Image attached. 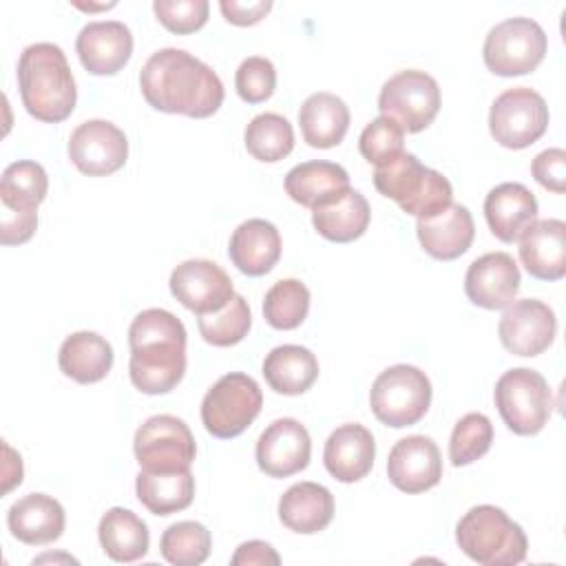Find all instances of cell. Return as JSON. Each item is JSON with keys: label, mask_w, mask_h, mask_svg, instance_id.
Returning a JSON list of instances; mask_svg holds the SVG:
<instances>
[{"label": "cell", "mask_w": 566, "mask_h": 566, "mask_svg": "<svg viewBox=\"0 0 566 566\" xmlns=\"http://www.w3.org/2000/svg\"><path fill=\"white\" fill-rule=\"evenodd\" d=\"M57 365L66 378L80 385L99 382L113 367V347L95 332H75L60 345Z\"/></svg>", "instance_id": "28"}, {"label": "cell", "mask_w": 566, "mask_h": 566, "mask_svg": "<svg viewBox=\"0 0 566 566\" xmlns=\"http://www.w3.org/2000/svg\"><path fill=\"white\" fill-rule=\"evenodd\" d=\"M484 217L489 230L502 243H513L537 221V199L524 184L504 181L489 190Z\"/></svg>", "instance_id": "21"}, {"label": "cell", "mask_w": 566, "mask_h": 566, "mask_svg": "<svg viewBox=\"0 0 566 566\" xmlns=\"http://www.w3.org/2000/svg\"><path fill=\"white\" fill-rule=\"evenodd\" d=\"M11 535L29 546L55 542L66 524L62 504L46 493H29L11 504L7 513Z\"/></svg>", "instance_id": "24"}, {"label": "cell", "mask_w": 566, "mask_h": 566, "mask_svg": "<svg viewBox=\"0 0 566 566\" xmlns=\"http://www.w3.org/2000/svg\"><path fill=\"white\" fill-rule=\"evenodd\" d=\"M248 153L265 164L281 161L294 148L292 124L279 113H261L250 119L243 133Z\"/></svg>", "instance_id": "35"}, {"label": "cell", "mask_w": 566, "mask_h": 566, "mask_svg": "<svg viewBox=\"0 0 566 566\" xmlns=\"http://www.w3.org/2000/svg\"><path fill=\"white\" fill-rule=\"evenodd\" d=\"M49 192L46 170L38 161H13L4 168L0 179L2 208L38 210Z\"/></svg>", "instance_id": "34"}, {"label": "cell", "mask_w": 566, "mask_h": 566, "mask_svg": "<svg viewBox=\"0 0 566 566\" xmlns=\"http://www.w3.org/2000/svg\"><path fill=\"white\" fill-rule=\"evenodd\" d=\"M376 458V442L367 427L358 422H347L336 427L325 440L323 462L327 473L338 482H358L363 480Z\"/></svg>", "instance_id": "20"}, {"label": "cell", "mask_w": 566, "mask_h": 566, "mask_svg": "<svg viewBox=\"0 0 566 566\" xmlns=\"http://www.w3.org/2000/svg\"><path fill=\"white\" fill-rule=\"evenodd\" d=\"M263 376L276 394L298 396L318 378V360L303 345H279L265 356Z\"/></svg>", "instance_id": "31"}, {"label": "cell", "mask_w": 566, "mask_h": 566, "mask_svg": "<svg viewBox=\"0 0 566 566\" xmlns=\"http://www.w3.org/2000/svg\"><path fill=\"white\" fill-rule=\"evenodd\" d=\"M312 440L294 418H279L256 440V464L270 478H287L310 464Z\"/></svg>", "instance_id": "16"}, {"label": "cell", "mask_w": 566, "mask_h": 566, "mask_svg": "<svg viewBox=\"0 0 566 566\" xmlns=\"http://www.w3.org/2000/svg\"><path fill=\"white\" fill-rule=\"evenodd\" d=\"M455 542L467 557L482 566L520 564L528 548L522 526L493 504L469 509L455 526Z\"/></svg>", "instance_id": "5"}, {"label": "cell", "mask_w": 566, "mask_h": 566, "mask_svg": "<svg viewBox=\"0 0 566 566\" xmlns=\"http://www.w3.org/2000/svg\"><path fill=\"white\" fill-rule=\"evenodd\" d=\"M557 332L555 312L537 298L513 301L497 323L500 343L515 356H537L553 345Z\"/></svg>", "instance_id": "15"}, {"label": "cell", "mask_w": 566, "mask_h": 566, "mask_svg": "<svg viewBox=\"0 0 566 566\" xmlns=\"http://www.w3.org/2000/svg\"><path fill=\"white\" fill-rule=\"evenodd\" d=\"M212 537L210 531L195 520L170 524L159 539L161 557L175 566H197L210 555Z\"/></svg>", "instance_id": "36"}, {"label": "cell", "mask_w": 566, "mask_h": 566, "mask_svg": "<svg viewBox=\"0 0 566 566\" xmlns=\"http://www.w3.org/2000/svg\"><path fill=\"white\" fill-rule=\"evenodd\" d=\"M38 228V212L35 210H11L2 208V230L0 241L4 245H20L27 243Z\"/></svg>", "instance_id": "44"}, {"label": "cell", "mask_w": 566, "mask_h": 566, "mask_svg": "<svg viewBox=\"0 0 566 566\" xmlns=\"http://www.w3.org/2000/svg\"><path fill=\"white\" fill-rule=\"evenodd\" d=\"M431 405V382L416 365L398 363L378 374L369 391L374 416L394 429L416 424Z\"/></svg>", "instance_id": "6"}, {"label": "cell", "mask_w": 566, "mask_h": 566, "mask_svg": "<svg viewBox=\"0 0 566 566\" xmlns=\"http://www.w3.org/2000/svg\"><path fill=\"white\" fill-rule=\"evenodd\" d=\"M520 261L539 281H559L566 274V223L535 221L520 239Z\"/></svg>", "instance_id": "23"}, {"label": "cell", "mask_w": 566, "mask_h": 566, "mask_svg": "<svg viewBox=\"0 0 566 566\" xmlns=\"http://www.w3.org/2000/svg\"><path fill=\"white\" fill-rule=\"evenodd\" d=\"M130 382L148 396L172 391L186 374V327L168 310L139 312L128 327Z\"/></svg>", "instance_id": "2"}, {"label": "cell", "mask_w": 566, "mask_h": 566, "mask_svg": "<svg viewBox=\"0 0 566 566\" xmlns=\"http://www.w3.org/2000/svg\"><path fill=\"white\" fill-rule=\"evenodd\" d=\"M69 159L80 172L104 177L126 164L128 139L113 122L86 119L69 137Z\"/></svg>", "instance_id": "13"}, {"label": "cell", "mask_w": 566, "mask_h": 566, "mask_svg": "<svg viewBox=\"0 0 566 566\" xmlns=\"http://www.w3.org/2000/svg\"><path fill=\"white\" fill-rule=\"evenodd\" d=\"M285 192L303 208L316 210L343 197L349 190V175L334 161H303L285 175Z\"/></svg>", "instance_id": "25"}, {"label": "cell", "mask_w": 566, "mask_h": 566, "mask_svg": "<svg viewBox=\"0 0 566 566\" xmlns=\"http://www.w3.org/2000/svg\"><path fill=\"white\" fill-rule=\"evenodd\" d=\"M18 86L27 113L46 124L64 122L77 102L66 55L53 42H35L20 53Z\"/></svg>", "instance_id": "3"}, {"label": "cell", "mask_w": 566, "mask_h": 566, "mask_svg": "<svg viewBox=\"0 0 566 566\" xmlns=\"http://www.w3.org/2000/svg\"><path fill=\"white\" fill-rule=\"evenodd\" d=\"M402 144H405V130L385 115H378L376 119H371L358 137L360 155L376 168L402 155L405 153Z\"/></svg>", "instance_id": "40"}, {"label": "cell", "mask_w": 566, "mask_h": 566, "mask_svg": "<svg viewBox=\"0 0 566 566\" xmlns=\"http://www.w3.org/2000/svg\"><path fill=\"white\" fill-rule=\"evenodd\" d=\"M153 11L168 31L186 35L206 24L210 4L208 0H155Z\"/></svg>", "instance_id": "42"}, {"label": "cell", "mask_w": 566, "mask_h": 566, "mask_svg": "<svg viewBox=\"0 0 566 566\" xmlns=\"http://www.w3.org/2000/svg\"><path fill=\"white\" fill-rule=\"evenodd\" d=\"M310 312V290L298 279L276 281L263 298V316L274 329H296Z\"/></svg>", "instance_id": "37"}, {"label": "cell", "mask_w": 566, "mask_h": 566, "mask_svg": "<svg viewBox=\"0 0 566 566\" xmlns=\"http://www.w3.org/2000/svg\"><path fill=\"white\" fill-rule=\"evenodd\" d=\"M493 398L504 424L517 436L539 433L553 411L546 378L528 367L504 371L495 382Z\"/></svg>", "instance_id": "8"}, {"label": "cell", "mask_w": 566, "mask_h": 566, "mask_svg": "<svg viewBox=\"0 0 566 566\" xmlns=\"http://www.w3.org/2000/svg\"><path fill=\"white\" fill-rule=\"evenodd\" d=\"M548 128V106L544 97L528 88L515 86L500 93L489 113V130L504 148H526Z\"/></svg>", "instance_id": "11"}, {"label": "cell", "mask_w": 566, "mask_h": 566, "mask_svg": "<svg viewBox=\"0 0 566 566\" xmlns=\"http://www.w3.org/2000/svg\"><path fill=\"white\" fill-rule=\"evenodd\" d=\"M493 442V424L484 413H467L462 416L449 440V460L453 467H467L480 460Z\"/></svg>", "instance_id": "39"}, {"label": "cell", "mask_w": 566, "mask_h": 566, "mask_svg": "<svg viewBox=\"0 0 566 566\" xmlns=\"http://www.w3.org/2000/svg\"><path fill=\"white\" fill-rule=\"evenodd\" d=\"M548 49L544 29L531 18H506L484 38L482 57L491 73L502 77L526 75L539 66Z\"/></svg>", "instance_id": "9"}, {"label": "cell", "mask_w": 566, "mask_h": 566, "mask_svg": "<svg viewBox=\"0 0 566 566\" xmlns=\"http://www.w3.org/2000/svg\"><path fill=\"white\" fill-rule=\"evenodd\" d=\"M334 517V495L316 482H296L279 500V520L294 533L312 535Z\"/></svg>", "instance_id": "27"}, {"label": "cell", "mask_w": 566, "mask_h": 566, "mask_svg": "<svg viewBox=\"0 0 566 566\" xmlns=\"http://www.w3.org/2000/svg\"><path fill=\"white\" fill-rule=\"evenodd\" d=\"M263 394L259 382L241 371L221 376L201 400V422L221 440L241 436L261 413Z\"/></svg>", "instance_id": "7"}, {"label": "cell", "mask_w": 566, "mask_h": 566, "mask_svg": "<svg viewBox=\"0 0 566 566\" xmlns=\"http://www.w3.org/2000/svg\"><path fill=\"white\" fill-rule=\"evenodd\" d=\"M374 186L382 197L396 201L402 212L418 219H429L453 203L449 179L422 166L411 153H402L394 161L376 168Z\"/></svg>", "instance_id": "4"}, {"label": "cell", "mask_w": 566, "mask_h": 566, "mask_svg": "<svg viewBox=\"0 0 566 566\" xmlns=\"http://www.w3.org/2000/svg\"><path fill=\"white\" fill-rule=\"evenodd\" d=\"M298 126L312 148L338 146L349 128V108L334 93H312L298 108Z\"/></svg>", "instance_id": "29"}, {"label": "cell", "mask_w": 566, "mask_h": 566, "mask_svg": "<svg viewBox=\"0 0 566 566\" xmlns=\"http://www.w3.org/2000/svg\"><path fill=\"white\" fill-rule=\"evenodd\" d=\"M531 172L539 186L562 195L566 190V153L562 148H546L535 155Z\"/></svg>", "instance_id": "43"}, {"label": "cell", "mask_w": 566, "mask_h": 566, "mask_svg": "<svg viewBox=\"0 0 566 566\" xmlns=\"http://www.w3.org/2000/svg\"><path fill=\"white\" fill-rule=\"evenodd\" d=\"M416 234L429 256L438 261H453L471 248L475 226L467 206L449 203L442 212L429 219H418Z\"/></svg>", "instance_id": "22"}, {"label": "cell", "mask_w": 566, "mask_h": 566, "mask_svg": "<svg viewBox=\"0 0 566 566\" xmlns=\"http://www.w3.org/2000/svg\"><path fill=\"white\" fill-rule=\"evenodd\" d=\"M82 66L93 75H115L133 53V33L119 20H97L82 27L75 40Z\"/></svg>", "instance_id": "19"}, {"label": "cell", "mask_w": 566, "mask_h": 566, "mask_svg": "<svg viewBox=\"0 0 566 566\" xmlns=\"http://www.w3.org/2000/svg\"><path fill=\"white\" fill-rule=\"evenodd\" d=\"M252 325V314L248 301L241 294H234L226 307L212 314H201L197 318L199 334L206 343L214 347H230L241 343Z\"/></svg>", "instance_id": "38"}, {"label": "cell", "mask_w": 566, "mask_h": 566, "mask_svg": "<svg viewBox=\"0 0 566 566\" xmlns=\"http://www.w3.org/2000/svg\"><path fill=\"white\" fill-rule=\"evenodd\" d=\"M232 566H268V564H281V557L279 553L268 544V542H261V539H250V542H243L237 553L232 555Z\"/></svg>", "instance_id": "46"}, {"label": "cell", "mask_w": 566, "mask_h": 566, "mask_svg": "<svg viewBox=\"0 0 566 566\" xmlns=\"http://www.w3.org/2000/svg\"><path fill=\"white\" fill-rule=\"evenodd\" d=\"M380 115L394 119L407 133L424 130L440 111L438 82L418 69L391 75L378 95Z\"/></svg>", "instance_id": "10"}, {"label": "cell", "mask_w": 566, "mask_h": 566, "mask_svg": "<svg viewBox=\"0 0 566 566\" xmlns=\"http://www.w3.org/2000/svg\"><path fill=\"white\" fill-rule=\"evenodd\" d=\"M389 482L405 493L433 489L442 478V455L429 436H407L398 440L387 458Z\"/></svg>", "instance_id": "17"}, {"label": "cell", "mask_w": 566, "mask_h": 566, "mask_svg": "<svg viewBox=\"0 0 566 566\" xmlns=\"http://www.w3.org/2000/svg\"><path fill=\"white\" fill-rule=\"evenodd\" d=\"M137 500L153 515H170L184 511L195 497V478L186 471H144L139 469L135 480Z\"/></svg>", "instance_id": "32"}, {"label": "cell", "mask_w": 566, "mask_h": 566, "mask_svg": "<svg viewBox=\"0 0 566 566\" xmlns=\"http://www.w3.org/2000/svg\"><path fill=\"white\" fill-rule=\"evenodd\" d=\"M234 86L243 102L261 104L276 88V69L268 57H245L234 73Z\"/></svg>", "instance_id": "41"}, {"label": "cell", "mask_w": 566, "mask_h": 566, "mask_svg": "<svg viewBox=\"0 0 566 566\" xmlns=\"http://www.w3.org/2000/svg\"><path fill=\"white\" fill-rule=\"evenodd\" d=\"M228 256L248 276L268 274L281 259V234L265 219H248L230 237Z\"/></svg>", "instance_id": "26"}, {"label": "cell", "mask_w": 566, "mask_h": 566, "mask_svg": "<svg viewBox=\"0 0 566 566\" xmlns=\"http://www.w3.org/2000/svg\"><path fill=\"white\" fill-rule=\"evenodd\" d=\"M97 537L104 553L119 564H130L148 553L150 535L148 526L133 511L113 506L108 509L97 526Z\"/></svg>", "instance_id": "30"}, {"label": "cell", "mask_w": 566, "mask_h": 566, "mask_svg": "<svg viewBox=\"0 0 566 566\" xmlns=\"http://www.w3.org/2000/svg\"><path fill=\"white\" fill-rule=\"evenodd\" d=\"M369 217L371 212L367 199L354 188H349L336 201L312 210V223L316 232L334 243H349L363 237L369 226Z\"/></svg>", "instance_id": "33"}, {"label": "cell", "mask_w": 566, "mask_h": 566, "mask_svg": "<svg viewBox=\"0 0 566 566\" xmlns=\"http://www.w3.org/2000/svg\"><path fill=\"white\" fill-rule=\"evenodd\" d=\"M172 296L197 316L219 312L234 296L230 276L221 265L208 259H188L170 274Z\"/></svg>", "instance_id": "14"}, {"label": "cell", "mask_w": 566, "mask_h": 566, "mask_svg": "<svg viewBox=\"0 0 566 566\" xmlns=\"http://www.w3.org/2000/svg\"><path fill=\"white\" fill-rule=\"evenodd\" d=\"M520 292V268L506 252L478 256L464 274L467 298L484 310H504Z\"/></svg>", "instance_id": "18"}, {"label": "cell", "mask_w": 566, "mask_h": 566, "mask_svg": "<svg viewBox=\"0 0 566 566\" xmlns=\"http://www.w3.org/2000/svg\"><path fill=\"white\" fill-rule=\"evenodd\" d=\"M133 451L144 471H186L197 455V444L181 418L159 413L135 431Z\"/></svg>", "instance_id": "12"}, {"label": "cell", "mask_w": 566, "mask_h": 566, "mask_svg": "<svg viewBox=\"0 0 566 566\" xmlns=\"http://www.w3.org/2000/svg\"><path fill=\"white\" fill-rule=\"evenodd\" d=\"M219 9L230 24L237 27H252L265 18L272 9L270 0H254V2H237V0H221Z\"/></svg>", "instance_id": "45"}, {"label": "cell", "mask_w": 566, "mask_h": 566, "mask_svg": "<svg viewBox=\"0 0 566 566\" xmlns=\"http://www.w3.org/2000/svg\"><path fill=\"white\" fill-rule=\"evenodd\" d=\"M139 88L155 111L195 119L214 115L226 95L219 75L206 62L172 46L159 49L146 60Z\"/></svg>", "instance_id": "1"}]
</instances>
